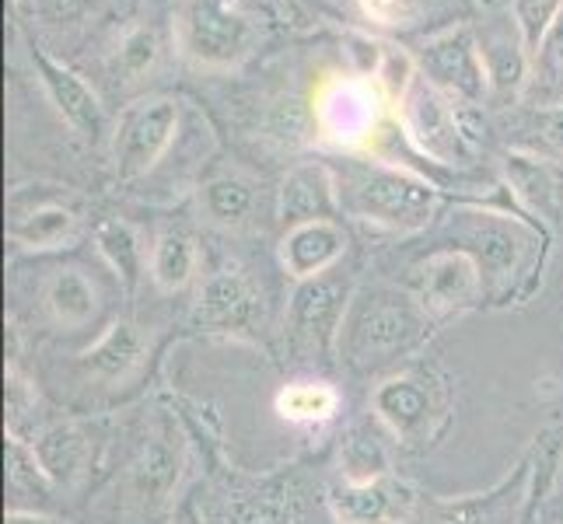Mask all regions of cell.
Masks as SVG:
<instances>
[{
  "label": "cell",
  "instance_id": "8d00e7d4",
  "mask_svg": "<svg viewBox=\"0 0 563 524\" xmlns=\"http://www.w3.org/2000/svg\"><path fill=\"white\" fill-rule=\"evenodd\" d=\"M4 524H56L53 517L46 514H29V511H8V521Z\"/></svg>",
  "mask_w": 563,
  "mask_h": 524
},
{
  "label": "cell",
  "instance_id": "e0dca14e",
  "mask_svg": "<svg viewBox=\"0 0 563 524\" xmlns=\"http://www.w3.org/2000/svg\"><path fill=\"white\" fill-rule=\"evenodd\" d=\"M147 336L141 325L133 322H112L106 333L95 339L81 354V371L99 384H126L133 381L147 364Z\"/></svg>",
  "mask_w": 563,
  "mask_h": 524
},
{
  "label": "cell",
  "instance_id": "ffe728a7",
  "mask_svg": "<svg viewBox=\"0 0 563 524\" xmlns=\"http://www.w3.org/2000/svg\"><path fill=\"white\" fill-rule=\"evenodd\" d=\"M38 465L46 469L49 482L56 490H74L91 472L95 444L77 423H56L46 426L43 434L32 441Z\"/></svg>",
  "mask_w": 563,
  "mask_h": 524
},
{
  "label": "cell",
  "instance_id": "ba28073f",
  "mask_svg": "<svg viewBox=\"0 0 563 524\" xmlns=\"http://www.w3.org/2000/svg\"><path fill=\"white\" fill-rule=\"evenodd\" d=\"M399 109H402L406 133H410V141L423 154H431V158L441 165L465 161L470 141H465L459 112H455L449 94H444L438 85L427 81L420 70H413V77L399 91Z\"/></svg>",
  "mask_w": 563,
  "mask_h": 524
},
{
  "label": "cell",
  "instance_id": "d6986e66",
  "mask_svg": "<svg viewBox=\"0 0 563 524\" xmlns=\"http://www.w3.org/2000/svg\"><path fill=\"white\" fill-rule=\"evenodd\" d=\"M43 308L53 319V325L67 328V333H81V328L99 325L102 319V290L85 269L77 266H60L53 269V277L43 287Z\"/></svg>",
  "mask_w": 563,
  "mask_h": 524
},
{
  "label": "cell",
  "instance_id": "83f0119b",
  "mask_svg": "<svg viewBox=\"0 0 563 524\" xmlns=\"http://www.w3.org/2000/svg\"><path fill=\"white\" fill-rule=\"evenodd\" d=\"M218 524H301L298 500L290 497V490L228 497Z\"/></svg>",
  "mask_w": 563,
  "mask_h": 524
},
{
  "label": "cell",
  "instance_id": "7402d4cb",
  "mask_svg": "<svg viewBox=\"0 0 563 524\" xmlns=\"http://www.w3.org/2000/svg\"><path fill=\"white\" fill-rule=\"evenodd\" d=\"M53 493H56V487L49 482L43 465H38L32 441L8 431V497H11V511L43 514L53 503Z\"/></svg>",
  "mask_w": 563,
  "mask_h": 524
},
{
  "label": "cell",
  "instance_id": "74e56055",
  "mask_svg": "<svg viewBox=\"0 0 563 524\" xmlns=\"http://www.w3.org/2000/svg\"><path fill=\"white\" fill-rule=\"evenodd\" d=\"M172 524H203V517L197 514V508H192V503H183V508L176 511V521Z\"/></svg>",
  "mask_w": 563,
  "mask_h": 524
},
{
  "label": "cell",
  "instance_id": "30bf717a",
  "mask_svg": "<svg viewBox=\"0 0 563 524\" xmlns=\"http://www.w3.org/2000/svg\"><path fill=\"white\" fill-rule=\"evenodd\" d=\"M487 294L476 259L462 248H441L413 269V298L434 322L476 308Z\"/></svg>",
  "mask_w": 563,
  "mask_h": 524
},
{
  "label": "cell",
  "instance_id": "52a82bcc",
  "mask_svg": "<svg viewBox=\"0 0 563 524\" xmlns=\"http://www.w3.org/2000/svg\"><path fill=\"white\" fill-rule=\"evenodd\" d=\"M186 469V444L176 431V423H154L144 434L141 448L133 451L123 487L130 497V508L154 517L162 508H168L172 493L179 490V479Z\"/></svg>",
  "mask_w": 563,
  "mask_h": 524
},
{
  "label": "cell",
  "instance_id": "e575fe53",
  "mask_svg": "<svg viewBox=\"0 0 563 524\" xmlns=\"http://www.w3.org/2000/svg\"><path fill=\"white\" fill-rule=\"evenodd\" d=\"M357 8L367 22L385 25V29H399L417 14V0H357Z\"/></svg>",
  "mask_w": 563,
  "mask_h": 524
},
{
  "label": "cell",
  "instance_id": "ac0fdd59",
  "mask_svg": "<svg viewBox=\"0 0 563 524\" xmlns=\"http://www.w3.org/2000/svg\"><path fill=\"white\" fill-rule=\"evenodd\" d=\"M340 210L336 175L322 165H301L277 189V218L295 227L305 221H333Z\"/></svg>",
  "mask_w": 563,
  "mask_h": 524
},
{
  "label": "cell",
  "instance_id": "9a60e30c",
  "mask_svg": "<svg viewBox=\"0 0 563 524\" xmlns=\"http://www.w3.org/2000/svg\"><path fill=\"white\" fill-rule=\"evenodd\" d=\"M32 60L38 64V74H43V85L49 102L56 105V112L64 115V123L81 133L85 141H99L106 133V109L99 102V94L91 91V85L85 77H77L70 67L56 64L53 56L35 53Z\"/></svg>",
  "mask_w": 563,
  "mask_h": 524
},
{
  "label": "cell",
  "instance_id": "5bb4252c",
  "mask_svg": "<svg viewBox=\"0 0 563 524\" xmlns=\"http://www.w3.org/2000/svg\"><path fill=\"white\" fill-rule=\"evenodd\" d=\"M532 458L515 465L508 479L494 490L459 497V500H427L420 508V524H518L526 503L532 500Z\"/></svg>",
  "mask_w": 563,
  "mask_h": 524
},
{
  "label": "cell",
  "instance_id": "9c48e42d",
  "mask_svg": "<svg viewBox=\"0 0 563 524\" xmlns=\"http://www.w3.org/2000/svg\"><path fill=\"white\" fill-rule=\"evenodd\" d=\"M179 130V102L176 99H144L123 112L112 137V165L123 182L147 175L165 158Z\"/></svg>",
  "mask_w": 563,
  "mask_h": 524
},
{
  "label": "cell",
  "instance_id": "7c38bea8",
  "mask_svg": "<svg viewBox=\"0 0 563 524\" xmlns=\"http://www.w3.org/2000/svg\"><path fill=\"white\" fill-rule=\"evenodd\" d=\"M420 67L427 81L438 85L449 99L476 105L490 91L487 60H483V49L473 38V29L465 25L431 38L420 53Z\"/></svg>",
  "mask_w": 563,
  "mask_h": 524
},
{
  "label": "cell",
  "instance_id": "1f68e13d",
  "mask_svg": "<svg viewBox=\"0 0 563 524\" xmlns=\"http://www.w3.org/2000/svg\"><path fill=\"white\" fill-rule=\"evenodd\" d=\"M508 179L515 182L518 197L526 200L529 207L550 210L553 179H550L547 165H542V158H521V154H515V158H508Z\"/></svg>",
  "mask_w": 563,
  "mask_h": 524
},
{
  "label": "cell",
  "instance_id": "603a6c76",
  "mask_svg": "<svg viewBox=\"0 0 563 524\" xmlns=\"http://www.w3.org/2000/svg\"><path fill=\"white\" fill-rule=\"evenodd\" d=\"M200 266V252H197V238L183 227H168L154 238L151 248V280L165 294H176V290H186L197 277Z\"/></svg>",
  "mask_w": 563,
  "mask_h": 524
},
{
  "label": "cell",
  "instance_id": "8fae6325",
  "mask_svg": "<svg viewBox=\"0 0 563 524\" xmlns=\"http://www.w3.org/2000/svg\"><path fill=\"white\" fill-rule=\"evenodd\" d=\"M266 322V304L245 274L239 269H218L200 287L192 301V325L207 333L224 336H256V328Z\"/></svg>",
  "mask_w": 563,
  "mask_h": 524
},
{
  "label": "cell",
  "instance_id": "d6a6232c",
  "mask_svg": "<svg viewBox=\"0 0 563 524\" xmlns=\"http://www.w3.org/2000/svg\"><path fill=\"white\" fill-rule=\"evenodd\" d=\"M158 60V35L151 29H133L123 43L120 53H115V67H120L126 77H141L154 67Z\"/></svg>",
  "mask_w": 563,
  "mask_h": 524
},
{
  "label": "cell",
  "instance_id": "5b68a950",
  "mask_svg": "<svg viewBox=\"0 0 563 524\" xmlns=\"http://www.w3.org/2000/svg\"><path fill=\"white\" fill-rule=\"evenodd\" d=\"M455 245L470 252L476 259L487 287L511 283L521 269L529 266V256L539 242L536 227L526 221L508 218V213H490V210H462L452 221Z\"/></svg>",
  "mask_w": 563,
  "mask_h": 524
},
{
  "label": "cell",
  "instance_id": "f546056e",
  "mask_svg": "<svg viewBox=\"0 0 563 524\" xmlns=\"http://www.w3.org/2000/svg\"><path fill=\"white\" fill-rule=\"evenodd\" d=\"M560 18H563V0H511V25L532 60L539 56L542 43L550 38V32L560 25Z\"/></svg>",
  "mask_w": 563,
  "mask_h": 524
},
{
  "label": "cell",
  "instance_id": "44dd1931",
  "mask_svg": "<svg viewBox=\"0 0 563 524\" xmlns=\"http://www.w3.org/2000/svg\"><path fill=\"white\" fill-rule=\"evenodd\" d=\"M81 218L64 207V203H32V207H14L8 221V238L22 248H60L74 242Z\"/></svg>",
  "mask_w": 563,
  "mask_h": 524
},
{
  "label": "cell",
  "instance_id": "8992f818",
  "mask_svg": "<svg viewBox=\"0 0 563 524\" xmlns=\"http://www.w3.org/2000/svg\"><path fill=\"white\" fill-rule=\"evenodd\" d=\"M179 38L197 64L235 67L249 56L256 29L235 0H183Z\"/></svg>",
  "mask_w": 563,
  "mask_h": 524
},
{
  "label": "cell",
  "instance_id": "2e32d148",
  "mask_svg": "<svg viewBox=\"0 0 563 524\" xmlns=\"http://www.w3.org/2000/svg\"><path fill=\"white\" fill-rule=\"evenodd\" d=\"M346 252V231L336 221H305L287 227L280 238V266L290 280H312L322 277Z\"/></svg>",
  "mask_w": 563,
  "mask_h": 524
},
{
  "label": "cell",
  "instance_id": "277c9868",
  "mask_svg": "<svg viewBox=\"0 0 563 524\" xmlns=\"http://www.w3.org/2000/svg\"><path fill=\"white\" fill-rule=\"evenodd\" d=\"M351 301H354V283L343 274H336V269H329V274L312 280H298L295 290H290L287 315H284L287 346L298 357L329 360L340 349V333L346 312H351Z\"/></svg>",
  "mask_w": 563,
  "mask_h": 524
},
{
  "label": "cell",
  "instance_id": "4fadbf2b",
  "mask_svg": "<svg viewBox=\"0 0 563 524\" xmlns=\"http://www.w3.org/2000/svg\"><path fill=\"white\" fill-rule=\"evenodd\" d=\"M325 500L336 524H406L420 511L417 490L393 472L361 482L343 479Z\"/></svg>",
  "mask_w": 563,
  "mask_h": 524
},
{
  "label": "cell",
  "instance_id": "cb8c5ba5",
  "mask_svg": "<svg viewBox=\"0 0 563 524\" xmlns=\"http://www.w3.org/2000/svg\"><path fill=\"white\" fill-rule=\"evenodd\" d=\"M200 207L210 224L228 231L245 227L252 221V213H256V186L242 179V175H218V179H210L203 186Z\"/></svg>",
  "mask_w": 563,
  "mask_h": 524
},
{
  "label": "cell",
  "instance_id": "d4e9b609",
  "mask_svg": "<svg viewBox=\"0 0 563 524\" xmlns=\"http://www.w3.org/2000/svg\"><path fill=\"white\" fill-rule=\"evenodd\" d=\"M95 245H99L102 259L109 263V269L120 280V287L126 294L141 287V277H144V245L137 238V231H133L126 221H106L95 231Z\"/></svg>",
  "mask_w": 563,
  "mask_h": 524
},
{
  "label": "cell",
  "instance_id": "484cf974",
  "mask_svg": "<svg viewBox=\"0 0 563 524\" xmlns=\"http://www.w3.org/2000/svg\"><path fill=\"white\" fill-rule=\"evenodd\" d=\"M274 405L287 423L319 426L340 413V392L329 381H290L277 392Z\"/></svg>",
  "mask_w": 563,
  "mask_h": 524
},
{
  "label": "cell",
  "instance_id": "4dcf8cb0",
  "mask_svg": "<svg viewBox=\"0 0 563 524\" xmlns=\"http://www.w3.org/2000/svg\"><path fill=\"white\" fill-rule=\"evenodd\" d=\"M532 85L536 91H542V105L539 109H553L563 105V18L560 25L550 32V38L542 43L539 56L532 60Z\"/></svg>",
  "mask_w": 563,
  "mask_h": 524
},
{
  "label": "cell",
  "instance_id": "6da1fadb",
  "mask_svg": "<svg viewBox=\"0 0 563 524\" xmlns=\"http://www.w3.org/2000/svg\"><path fill=\"white\" fill-rule=\"evenodd\" d=\"M431 333L434 319L423 312L413 294L372 287L354 294L336 357L357 375H375L402 357H413Z\"/></svg>",
  "mask_w": 563,
  "mask_h": 524
},
{
  "label": "cell",
  "instance_id": "3957f363",
  "mask_svg": "<svg viewBox=\"0 0 563 524\" xmlns=\"http://www.w3.org/2000/svg\"><path fill=\"white\" fill-rule=\"evenodd\" d=\"M452 392L434 367H406V371L385 378L375 395L372 410L378 423L406 448H427L452 410Z\"/></svg>",
  "mask_w": 563,
  "mask_h": 524
},
{
  "label": "cell",
  "instance_id": "f1b7e54d",
  "mask_svg": "<svg viewBox=\"0 0 563 524\" xmlns=\"http://www.w3.org/2000/svg\"><path fill=\"white\" fill-rule=\"evenodd\" d=\"M483 60H487L490 74V91H497L500 99H515L521 85L529 81V67L532 56L521 46V38H494V43H483Z\"/></svg>",
  "mask_w": 563,
  "mask_h": 524
},
{
  "label": "cell",
  "instance_id": "4316f807",
  "mask_svg": "<svg viewBox=\"0 0 563 524\" xmlns=\"http://www.w3.org/2000/svg\"><path fill=\"white\" fill-rule=\"evenodd\" d=\"M322 126L336 144H361L375 130V102L354 88H340L322 105Z\"/></svg>",
  "mask_w": 563,
  "mask_h": 524
},
{
  "label": "cell",
  "instance_id": "d590c367",
  "mask_svg": "<svg viewBox=\"0 0 563 524\" xmlns=\"http://www.w3.org/2000/svg\"><path fill=\"white\" fill-rule=\"evenodd\" d=\"M91 0H35V11L46 25H70L77 18H85Z\"/></svg>",
  "mask_w": 563,
  "mask_h": 524
},
{
  "label": "cell",
  "instance_id": "836d02e7",
  "mask_svg": "<svg viewBox=\"0 0 563 524\" xmlns=\"http://www.w3.org/2000/svg\"><path fill=\"white\" fill-rule=\"evenodd\" d=\"M532 150L547 154V158L563 161V105L553 109H539L532 115Z\"/></svg>",
  "mask_w": 563,
  "mask_h": 524
},
{
  "label": "cell",
  "instance_id": "7a4b0ae2",
  "mask_svg": "<svg viewBox=\"0 0 563 524\" xmlns=\"http://www.w3.org/2000/svg\"><path fill=\"white\" fill-rule=\"evenodd\" d=\"M340 186V210L351 218L388 227V231H420L434 221L441 207V197L431 182L417 179V175L393 168V165H375V161H357L343 171Z\"/></svg>",
  "mask_w": 563,
  "mask_h": 524
}]
</instances>
